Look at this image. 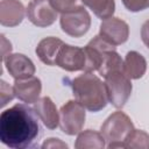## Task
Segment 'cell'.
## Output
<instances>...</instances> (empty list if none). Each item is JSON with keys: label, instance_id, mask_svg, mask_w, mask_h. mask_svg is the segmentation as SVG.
Wrapping results in <instances>:
<instances>
[{"label": "cell", "instance_id": "cell-1", "mask_svg": "<svg viewBox=\"0 0 149 149\" xmlns=\"http://www.w3.org/2000/svg\"><path fill=\"white\" fill-rule=\"evenodd\" d=\"M40 134L37 114L28 104H15L0 114V140L12 149L34 146Z\"/></svg>", "mask_w": 149, "mask_h": 149}, {"label": "cell", "instance_id": "cell-2", "mask_svg": "<svg viewBox=\"0 0 149 149\" xmlns=\"http://www.w3.org/2000/svg\"><path fill=\"white\" fill-rule=\"evenodd\" d=\"M71 87L74 99L90 112H99L108 102L105 83L93 72H84L72 79Z\"/></svg>", "mask_w": 149, "mask_h": 149}, {"label": "cell", "instance_id": "cell-3", "mask_svg": "<svg viewBox=\"0 0 149 149\" xmlns=\"http://www.w3.org/2000/svg\"><path fill=\"white\" fill-rule=\"evenodd\" d=\"M134 129L135 127L130 118L126 113L116 111L104 121L100 127V133L107 143V148L114 149L125 148Z\"/></svg>", "mask_w": 149, "mask_h": 149}, {"label": "cell", "instance_id": "cell-4", "mask_svg": "<svg viewBox=\"0 0 149 149\" xmlns=\"http://www.w3.org/2000/svg\"><path fill=\"white\" fill-rule=\"evenodd\" d=\"M104 78L108 101L115 108H122L132 94L133 86L130 78L126 76L123 70L111 71Z\"/></svg>", "mask_w": 149, "mask_h": 149}, {"label": "cell", "instance_id": "cell-5", "mask_svg": "<svg viewBox=\"0 0 149 149\" xmlns=\"http://www.w3.org/2000/svg\"><path fill=\"white\" fill-rule=\"evenodd\" d=\"M85 109L86 108L77 100H69L65 102L59 109L61 130L69 136H73L80 133L85 125Z\"/></svg>", "mask_w": 149, "mask_h": 149}, {"label": "cell", "instance_id": "cell-6", "mask_svg": "<svg viewBox=\"0 0 149 149\" xmlns=\"http://www.w3.org/2000/svg\"><path fill=\"white\" fill-rule=\"evenodd\" d=\"M62 30L71 37L84 36L91 27V15L84 6L63 13L59 19Z\"/></svg>", "mask_w": 149, "mask_h": 149}, {"label": "cell", "instance_id": "cell-7", "mask_svg": "<svg viewBox=\"0 0 149 149\" xmlns=\"http://www.w3.org/2000/svg\"><path fill=\"white\" fill-rule=\"evenodd\" d=\"M26 14L28 20L40 28L51 26L58 16V12L52 7L50 0H31L26 8Z\"/></svg>", "mask_w": 149, "mask_h": 149}, {"label": "cell", "instance_id": "cell-8", "mask_svg": "<svg viewBox=\"0 0 149 149\" xmlns=\"http://www.w3.org/2000/svg\"><path fill=\"white\" fill-rule=\"evenodd\" d=\"M99 36L113 45L123 44L129 37V26L126 21L111 16L101 21Z\"/></svg>", "mask_w": 149, "mask_h": 149}, {"label": "cell", "instance_id": "cell-9", "mask_svg": "<svg viewBox=\"0 0 149 149\" xmlns=\"http://www.w3.org/2000/svg\"><path fill=\"white\" fill-rule=\"evenodd\" d=\"M85 63H86V56L84 48H79L65 43L59 49V52L56 58V65L69 72L83 71Z\"/></svg>", "mask_w": 149, "mask_h": 149}, {"label": "cell", "instance_id": "cell-10", "mask_svg": "<svg viewBox=\"0 0 149 149\" xmlns=\"http://www.w3.org/2000/svg\"><path fill=\"white\" fill-rule=\"evenodd\" d=\"M2 62L14 79H24L35 74L36 68L33 61L23 54H9Z\"/></svg>", "mask_w": 149, "mask_h": 149}, {"label": "cell", "instance_id": "cell-11", "mask_svg": "<svg viewBox=\"0 0 149 149\" xmlns=\"http://www.w3.org/2000/svg\"><path fill=\"white\" fill-rule=\"evenodd\" d=\"M15 97L26 102V104H34L40 99V94L42 92V83L41 79L31 76L24 79H15L13 85Z\"/></svg>", "mask_w": 149, "mask_h": 149}, {"label": "cell", "instance_id": "cell-12", "mask_svg": "<svg viewBox=\"0 0 149 149\" xmlns=\"http://www.w3.org/2000/svg\"><path fill=\"white\" fill-rule=\"evenodd\" d=\"M26 9L19 0H1L0 23L5 27H16L24 19Z\"/></svg>", "mask_w": 149, "mask_h": 149}, {"label": "cell", "instance_id": "cell-13", "mask_svg": "<svg viewBox=\"0 0 149 149\" xmlns=\"http://www.w3.org/2000/svg\"><path fill=\"white\" fill-rule=\"evenodd\" d=\"M33 108L47 128L56 129L59 126V112L57 111L55 102L49 97L40 98L36 102H34Z\"/></svg>", "mask_w": 149, "mask_h": 149}, {"label": "cell", "instance_id": "cell-14", "mask_svg": "<svg viewBox=\"0 0 149 149\" xmlns=\"http://www.w3.org/2000/svg\"><path fill=\"white\" fill-rule=\"evenodd\" d=\"M64 42L58 37H54V36L44 37L38 42L35 52L42 63L52 66L56 65V58Z\"/></svg>", "mask_w": 149, "mask_h": 149}, {"label": "cell", "instance_id": "cell-15", "mask_svg": "<svg viewBox=\"0 0 149 149\" xmlns=\"http://www.w3.org/2000/svg\"><path fill=\"white\" fill-rule=\"evenodd\" d=\"M147 71V61L137 51H128L123 59V72L130 79H140Z\"/></svg>", "mask_w": 149, "mask_h": 149}, {"label": "cell", "instance_id": "cell-16", "mask_svg": "<svg viewBox=\"0 0 149 149\" xmlns=\"http://www.w3.org/2000/svg\"><path fill=\"white\" fill-rule=\"evenodd\" d=\"M105 147L106 141L102 134L94 129H86L78 133L74 142L76 149H104Z\"/></svg>", "mask_w": 149, "mask_h": 149}, {"label": "cell", "instance_id": "cell-17", "mask_svg": "<svg viewBox=\"0 0 149 149\" xmlns=\"http://www.w3.org/2000/svg\"><path fill=\"white\" fill-rule=\"evenodd\" d=\"M83 2L101 20L113 16L115 12L114 0H83Z\"/></svg>", "mask_w": 149, "mask_h": 149}, {"label": "cell", "instance_id": "cell-18", "mask_svg": "<svg viewBox=\"0 0 149 149\" xmlns=\"http://www.w3.org/2000/svg\"><path fill=\"white\" fill-rule=\"evenodd\" d=\"M125 148L149 149V134L142 129H134L133 134L126 142Z\"/></svg>", "mask_w": 149, "mask_h": 149}, {"label": "cell", "instance_id": "cell-19", "mask_svg": "<svg viewBox=\"0 0 149 149\" xmlns=\"http://www.w3.org/2000/svg\"><path fill=\"white\" fill-rule=\"evenodd\" d=\"M50 3L61 14L84 6L83 0H50Z\"/></svg>", "mask_w": 149, "mask_h": 149}, {"label": "cell", "instance_id": "cell-20", "mask_svg": "<svg viewBox=\"0 0 149 149\" xmlns=\"http://www.w3.org/2000/svg\"><path fill=\"white\" fill-rule=\"evenodd\" d=\"M15 97L13 86H9L5 80H0V99H1V107H3L6 104L13 100Z\"/></svg>", "mask_w": 149, "mask_h": 149}, {"label": "cell", "instance_id": "cell-21", "mask_svg": "<svg viewBox=\"0 0 149 149\" xmlns=\"http://www.w3.org/2000/svg\"><path fill=\"white\" fill-rule=\"evenodd\" d=\"M123 6L133 13L144 10L149 8V0H121Z\"/></svg>", "mask_w": 149, "mask_h": 149}, {"label": "cell", "instance_id": "cell-22", "mask_svg": "<svg viewBox=\"0 0 149 149\" xmlns=\"http://www.w3.org/2000/svg\"><path fill=\"white\" fill-rule=\"evenodd\" d=\"M42 148L43 149H47V148H68V144L64 143L63 141H61L59 139H55V137H50L48 140H45L42 144Z\"/></svg>", "mask_w": 149, "mask_h": 149}, {"label": "cell", "instance_id": "cell-23", "mask_svg": "<svg viewBox=\"0 0 149 149\" xmlns=\"http://www.w3.org/2000/svg\"><path fill=\"white\" fill-rule=\"evenodd\" d=\"M141 38L146 47L149 48V20H147L141 27Z\"/></svg>", "mask_w": 149, "mask_h": 149}]
</instances>
